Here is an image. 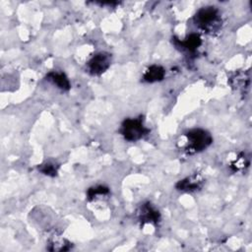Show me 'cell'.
<instances>
[{
  "label": "cell",
  "mask_w": 252,
  "mask_h": 252,
  "mask_svg": "<svg viewBox=\"0 0 252 252\" xmlns=\"http://www.w3.org/2000/svg\"><path fill=\"white\" fill-rule=\"evenodd\" d=\"M194 24L198 29L207 33H216L221 29L222 19L220 10L215 6L200 8L193 18Z\"/></svg>",
  "instance_id": "cell-1"
},
{
  "label": "cell",
  "mask_w": 252,
  "mask_h": 252,
  "mask_svg": "<svg viewBox=\"0 0 252 252\" xmlns=\"http://www.w3.org/2000/svg\"><path fill=\"white\" fill-rule=\"evenodd\" d=\"M186 147L185 152L187 154H196L206 150L213 143V137L205 129L195 128L185 133Z\"/></svg>",
  "instance_id": "cell-2"
},
{
  "label": "cell",
  "mask_w": 252,
  "mask_h": 252,
  "mask_svg": "<svg viewBox=\"0 0 252 252\" xmlns=\"http://www.w3.org/2000/svg\"><path fill=\"white\" fill-rule=\"evenodd\" d=\"M120 134L129 142H136L141 140L149 133V129L144 124L142 116L136 118H126L120 127Z\"/></svg>",
  "instance_id": "cell-3"
},
{
  "label": "cell",
  "mask_w": 252,
  "mask_h": 252,
  "mask_svg": "<svg viewBox=\"0 0 252 252\" xmlns=\"http://www.w3.org/2000/svg\"><path fill=\"white\" fill-rule=\"evenodd\" d=\"M137 220L143 226L147 223L158 224L160 220V213L150 202H145L139 206L136 211Z\"/></svg>",
  "instance_id": "cell-4"
},
{
  "label": "cell",
  "mask_w": 252,
  "mask_h": 252,
  "mask_svg": "<svg viewBox=\"0 0 252 252\" xmlns=\"http://www.w3.org/2000/svg\"><path fill=\"white\" fill-rule=\"evenodd\" d=\"M111 64V54L107 52H98L93 55L88 61V70L94 76L103 74Z\"/></svg>",
  "instance_id": "cell-5"
},
{
  "label": "cell",
  "mask_w": 252,
  "mask_h": 252,
  "mask_svg": "<svg viewBox=\"0 0 252 252\" xmlns=\"http://www.w3.org/2000/svg\"><path fill=\"white\" fill-rule=\"evenodd\" d=\"M205 183L204 177L200 173H193L185 178L180 179L175 184V188L178 191L185 193H193L202 189Z\"/></svg>",
  "instance_id": "cell-6"
},
{
  "label": "cell",
  "mask_w": 252,
  "mask_h": 252,
  "mask_svg": "<svg viewBox=\"0 0 252 252\" xmlns=\"http://www.w3.org/2000/svg\"><path fill=\"white\" fill-rule=\"evenodd\" d=\"M228 83L234 91L244 93L249 88L250 76L245 71H237L228 79Z\"/></svg>",
  "instance_id": "cell-7"
},
{
  "label": "cell",
  "mask_w": 252,
  "mask_h": 252,
  "mask_svg": "<svg viewBox=\"0 0 252 252\" xmlns=\"http://www.w3.org/2000/svg\"><path fill=\"white\" fill-rule=\"evenodd\" d=\"M173 42L177 47H181L187 52L194 53L202 44V39L198 33H190L183 40H179L174 37Z\"/></svg>",
  "instance_id": "cell-8"
},
{
  "label": "cell",
  "mask_w": 252,
  "mask_h": 252,
  "mask_svg": "<svg viewBox=\"0 0 252 252\" xmlns=\"http://www.w3.org/2000/svg\"><path fill=\"white\" fill-rule=\"evenodd\" d=\"M46 78L49 82H51L54 86H56L58 89L62 91H69L71 88L70 81L68 77L63 72L58 71H51L46 75Z\"/></svg>",
  "instance_id": "cell-9"
},
{
  "label": "cell",
  "mask_w": 252,
  "mask_h": 252,
  "mask_svg": "<svg viewBox=\"0 0 252 252\" xmlns=\"http://www.w3.org/2000/svg\"><path fill=\"white\" fill-rule=\"evenodd\" d=\"M72 246V243L63 236L54 234L48 239L46 248L49 251H68Z\"/></svg>",
  "instance_id": "cell-10"
},
{
  "label": "cell",
  "mask_w": 252,
  "mask_h": 252,
  "mask_svg": "<svg viewBox=\"0 0 252 252\" xmlns=\"http://www.w3.org/2000/svg\"><path fill=\"white\" fill-rule=\"evenodd\" d=\"M165 70L159 65H151L144 73L143 80L147 83H156L163 80Z\"/></svg>",
  "instance_id": "cell-11"
},
{
  "label": "cell",
  "mask_w": 252,
  "mask_h": 252,
  "mask_svg": "<svg viewBox=\"0 0 252 252\" xmlns=\"http://www.w3.org/2000/svg\"><path fill=\"white\" fill-rule=\"evenodd\" d=\"M249 165V158L246 157V155L244 153L239 154V156L231 162L230 164V168L233 171H239L244 169L245 167H247Z\"/></svg>",
  "instance_id": "cell-12"
},
{
  "label": "cell",
  "mask_w": 252,
  "mask_h": 252,
  "mask_svg": "<svg viewBox=\"0 0 252 252\" xmlns=\"http://www.w3.org/2000/svg\"><path fill=\"white\" fill-rule=\"evenodd\" d=\"M108 193H109L108 187H105L102 185H97V186L89 188V190L87 192V197L90 201H92V200H94L97 196H104V195H107Z\"/></svg>",
  "instance_id": "cell-13"
},
{
  "label": "cell",
  "mask_w": 252,
  "mask_h": 252,
  "mask_svg": "<svg viewBox=\"0 0 252 252\" xmlns=\"http://www.w3.org/2000/svg\"><path fill=\"white\" fill-rule=\"evenodd\" d=\"M37 169L39 172H41L44 175L47 176H56L58 172V165L52 163V162H44L37 166Z\"/></svg>",
  "instance_id": "cell-14"
}]
</instances>
